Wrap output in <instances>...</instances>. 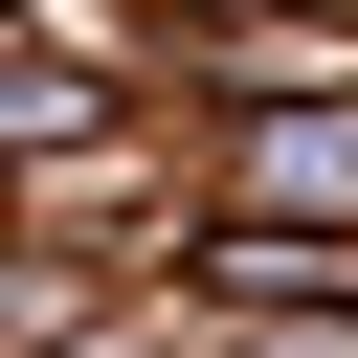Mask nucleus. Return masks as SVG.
<instances>
[{"label": "nucleus", "mask_w": 358, "mask_h": 358, "mask_svg": "<svg viewBox=\"0 0 358 358\" xmlns=\"http://www.w3.org/2000/svg\"><path fill=\"white\" fill-rule=\"evenodd\" d=\"M246 201H268V224H336V246H358V112H268V134H246Z\"/></svg>", "instance_id": "nucleus-1"}]
</instances>
